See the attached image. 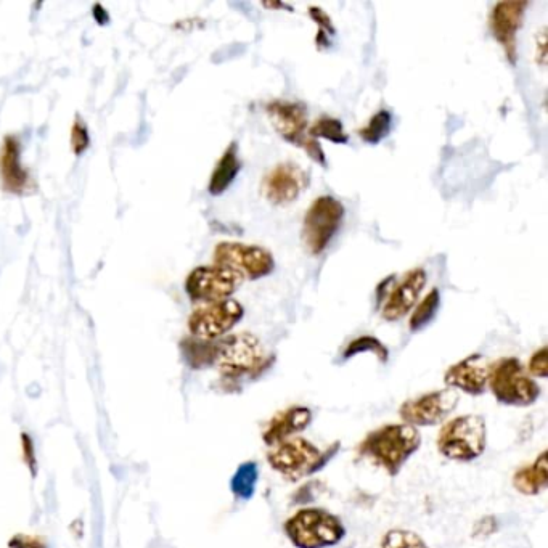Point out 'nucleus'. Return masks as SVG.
<instances>
[{"instance_id":"obj_1","label":"nucleus","mask_w":548,"mask_h":548,"mask_svg":"<svg viewBox=\"0 0 548 548\" xmlns=\"http://www.w3.org/2000/svg\"><path fill=\"white\" fill-rule=\"evenodd\" d=\"M420 447L422 434L415 426L391 423L367 434L357 446V455L396 476Z\"/></svg>"},{"instance_id":"obj_2","label":"nucleus","mask_w":548,"mask_h":548,"mask_svg":"<svg viewBox=\"0 0 548 548\" xmlns=\"http://www.w3.org/2000/svg\"><path fill=\"white\" fill-rule=\"evenodd\" d=\"M274 357L267 356L258 336L235 333L217 341L216 365L224 381L258 378L269 369Z\"/></svg>"},{"instance_id":"obj_3","label":"nucleus","mask_w":548,"mask_h":548,"mask_svg":"<svg viewBox=\"0 0 548 548\" xmlns=\"http://www.w3.org/2000/svg\"><path fill=\"white\" fill-rule=\"evenodd\" d=\"M338 450L340 442L320 450L307 439L291 438L270 447L267 462L283 478L298 481L322 470L338 454Z\"/></svg>"},{"instance_id":"obj_4","label":"nucleus","mask_w":548,"mask_h":548,"mask_svg":"<svg viewBox=\"0 0 548 548\" xmlns=\"http://www.w3.org/2000/svg\"><path fill=\"white\" fill-rule=\"evenodd\" d=\"M283 531L296 548H328L340 544L346 528L325 508L304 507L285 521Z\"/></svg>"},{"instance_id":"obj_5","label":"nucleus","mask_w":548,"mask_h":548,"mask_svg":"<svg viewBox=\"0 0 548 548\" xmlns=\"http://www.w3.org/2000/svg\"><path fill=\"white\" fill-rule=\"evenodd\" d=\"M487 386L497 402L510 407H529L540 397V386L532 380L518 357H502L489 365Z\"/></svg>"},{"instance_id":"obj_6","label":"nucleus","mask_w":548,"mask_h":548,"mask_svg":"<svg viewBox=\"0 0 548 548\" xmlns=\"http://www.w3.org/2000/svg\"><path fill=\"white\" fill-rule=\"evenodd\" d=\"M439 454L454 462L479 459L487 446L486 420L479 415H460L442 426L438 434Z\"/></svg>"},{"instance_id":"obj_7","label":"nucleus","mask_w":548,"mask_h":548,"mask_svg":"<svg viewBox=\"0 0 548 548\" xmlns=\"http://www.w3.org/2000/svg\"><path fill=\"white\" fill-rule=\"evenodd\" d=\"M266 113L275 131L282 135L288 144L303 148L311 160L327 168V156L319 140L312 139L307 134V108L304 103L290 100H274L266 105Z\"/></svg>"},{"instance_id":"obj_8","label":"nucleus","mask_w":548,"mask_h":548,"mask_svg":"<svg viewBox=\"0 0 548 548\" xmlns=\"http://www.w3.org/2000/svg\"><path fill=\"white\" fill-rule=\"evenodd\" d=\"M346 209L340 200L324 195L312 201L303 222V242L312 256H320L327 250L333 238L340 232Z\"/></svg>"},{"instance_id":"obj_9","label":"nucleus","mask_w":548,"mask_h":548,"mask_svg":"<svg viewBox=\"0 0 548 548\" xmlns=\"http://www.w3.org/2000/svg\"><path fill=\"white\" fill-rule=\"evenodd\" d=\"M214 266L240 275L243 280L264 279L275 269L274 256L266 248L238 242L217 243L213 253Z\"/></svg>"},{"instance_id":"obj_10","label":"nucleus","mask_w":548,"mask_h":548,"mask_svg":"<svg viewBox=\"0 0 548 548\" xmlns=\"http://www.w3.org/2000/svg\"><path fill=\"white\" fill-rule=\"evenodd\" d=\"M245 309L242 304L229 298L217 303L197 307L189 317V330L193 338L217 341L232 332L242 322Z\"/></svg>"},{"instance_id":"obj_11","label":"nucleus","mask_w":548,"mask_h":548,"mask_svg":"<svg viewBox=\"0 0 548 548\" xmlns=\"http://www.w3.org/2000/svg\"><path fill=\"white\" fill-rule=\"evenodd\" d=\"M240 275L219 266H201L193 269L185 280V291L192 301L217 303L234 295L242 285Z\"/></svg>"},{"instance_id":"obj_12","label":"nucleus","mask_w":548,"mask_h":548,"mask_svg":"<svg viewBox=\"0 0 548 548\" xmlns=\"http://www.w3.org/2000/svg\"><path fill=\"white\" fill-rule=\"evenodd\" d=\"M459 401V394L454 389H439L405 401L399 409V417L402 423L415 428L438 425L454 412Z\"/></svg>"},{"instance_id":"obj_13","label":"nucleus","mask_w":548,"mask_h":548,"mask_svg":"<svg viewBox=\"0 0 548 548\" xmlns=\"http://www.w3.org/2000/svg\"><path fill=\"white\" fill-rule=\"evenodd\" d=\"M311 177L296 163H280L262 179L261 192L270 205L287 206L301 197Z\"/></svg>"},{"instance_id":"obj_14","label":"nucleus","mask_w":548,"mask_h":548,"mask_svg":"<svg viewBox=\"0 0 548 548\" xmlns=\"http://www.w3.org/2000/svg\"><path fill=\"white\" fill-rule=\"evenodd\" d=\"M528 2L516 0V2H499L494 5L491 17H489V28L495 41L499 42L504 49L510 65H516L518 60V33L524 23V13L528 9Z\"/></svg>"},{"instance_id":"obj_15","label":"nucleus","mask_w":548,"mask_h":548,"mask_svg":"<svg viewBox=\"0 0 548 548\" xmlns=\"http://www.w3.org/2000/svg\"><path fill=\"white\" fill-rule=\"evenodd\" d=\"M426 287V272L423 269L410 270L401 282L397 283L381 307V315L388 322L404 319L418 303Z\"/></svg>"},{"instance_id":"obj_16","label":"nucleus","mask_w":548,"mask_h":548,"mask_svg":"<svg viewBox=\"0 0 548 548\" xmlns=\"http://www.w3.org/2000/svg\"><path fill=\"white\" fill-rule=\"evenodd\" d=\"M489 364L483 354H471L457 364L450 365L444 375L449 389H459L470 396H481L487 388Z\"/></svg>"},{"instance_id":"obj_17","label":"nucleus","mask_w":548,"mask_h":548,"mask_svg":"<svg viewBox=\"0 0 548 548\" xmlns=\"http://www.w3.org/2000/svg\"><path fill=\"white\" fill-rule=\"evenodd\" d=\"M314 414L306 405H290L287 409L280 410L267 422L262 431V441L272 447L279 442L295 438L296 434L303 433L309 428Z\"/></svg>"},{"instance_id":"obj_18","label":"nucleus","mask_w":548,"mask_h":548,"mask_svg":"<svg viewBox=\"0 0 548 548\" xmlns=\"http://www.w3.org/2000/svg\"><path fill=\"white\" fill-rule=\"evenodd\" d=\"M0 182L7 192L25 193L29 189V172L21 163L20 140L7 135L0 147Z\"/></svg>"},{"instance_id":"obj_19","label":"nucleus","mask_w":548,"mask_h":548,"mask_svg":"<svg viewBox=\"0 0 548 548\" xmlns=\"http://www.w3.org/2000/svg\"><path fill=\"white\" fill-rule=\"evenodd\" d=\"M547 450H542L534 462L518 468L513 475V487L523 495L542 494L548 487Z\"/></svg>"},{"instance_id":"obj_20","label":"nucleus","mask_w":548,"mask_h":548,"mask_svg":"<svg viewBox=\"0 0 548 548\" xmlns=\"http://www.w3.org/2000/svg\"><path fill=\"white\" fill-rule=\"evenodd\" d=\"M242 171V160L238 156L237 142H232L225 150L221 160L217 161L211 179H209L208 190L213 197H219L225 190L230 189L238 174Z\"/></svg>"},{"instance_id":"obj_21","label":"nucleus","mask_w":548,"mask_h":548,"mask_svg":"<svg viewBox=\"0 0 548 548\" xmlns=\"http://www.w3.org/2000/svg\"><path fill=\"white\" fill-rule=\"evenodd\" d=\"M180 349L190 369H208L216 362L217 341H203L192 336L180 343Z\"/></svg>"},{"instance_id":"obj_22","label":"nucleus","mask_w":548,"mask_h":548,"mask_svg":"<svg viewBox=\"0 0 548 548\" xmlns=\"http://www.w3.org/2000/svg\"><path fill=\"white\" fill-rule=\"evenodd\" d=\"M259 481L258 463L245 462L237 468L235 475L230 479V491L237 499L250 500L256 492Z\"/></svg>"},{"instance_id":"obj_23","label":"nucleus","mask_w":548,"mask_h":548,"mask_svg":"<svg viewBox=\"0 0 548 548\" xmlns=\"http://www.w3.org/2000/svg\"><path fill=\"white\" fill-rule=\"evenodd\" d=\"M439 306H441V293H439L438 288H433V290L418 303V306L415 307L414 312L410 315V330H412V332H420L423 328L428 327V325L433 322L436 314H438Z\"/></svg>"},{"instance_id":"obj_24","label":"nucleus","mask_w":548,"mask_h":548,"mask_svg":"<svg viewBox=\"0 0 548 548\" xmlns=\"http://www.w3.org/2000/svg\"><path fill=\"white\" fill-rule=\"evenodd\" d=\"M393 131V115L391 111L380 110L372 116L369 123L364 127H360V139L364 140L365 144L378 145L388 137Z\"/></svg>"},{"instance_id":"obj_25","label":"nucleus","mask_w":548,"mask_h":548,"mask_svg":"<svg viewBox=\"0 0 548 548\" xmlns=\"http://www.w3.org/2000/svg\"><path fill=\"white\" fill-rule=\"evenodd\" d=\"M309 137L312 139H327L332 144L346 145L349 142L348 132L344 131L343 123L340 119L330 118V116H322L317 119L309 131H307Z\"/></svg>"},{"instance_id":"obj_26","label":"nucleus","mask_w":548,"mask_h":548,"mask_svg":"<svg viewBox=\"0 0 548 548\" xmlns=\"http://www.w3.org/2000/svg\"><path fill=\"white\" fill-rule=\"evenodd\" d=\"M362 352H372L383 364L388 362L389 359V351L385 344L381 343L375 336L370 335L359 336L356 340H352L344 349L343 359H351V357L359 356Z\"/></svg>"},{"instance_id":"obj_27","label":"nucleus","mask_w":548,"mask_h":548,"mask_svg":"<svg viewBox=\"0 0 548 548\" xmlns=\"http://www.w3.org/2000/svg\"><path fill=\"white\" fill-rule=\"evenodd\" d=\"M380 548H430L422 536L409 529H391L380 542Z\"/></svg>"},{"instance_id":"obj_28","label":"nucleus","mask_w":548,"mask_h":548,"mask_svg":"<svg viewBox=\"0 0 548 548\" xmlns=\"http://www.w3.org/2000/svg\"><path fill=\"white\" fill-rule=\"evenodd\" d=\"M71 147L76 155H82L90 147L89 129L82 119H76L71 129Z\"/></svg>"},{"instance_id":"obj_29","label":"nucleus","mask_w":548,"mask_h":548,"mask_svg":"<svg viewBox=\"0 0 548 548\" xmlns=\"http://www.w3.org/2000/svg\"><path fill=\"white\" fill-rule=\"evenodd\" d=\"M21 455H23V462H25L26 468L33 478H36L37 471H39V460H37L36 446L34 441L28 433H21Z\"/></svg>"},{"instance_id":"obj_30","label":"nucleus","mask_w":548,"mask_h":548,"mask_svg":"<svg viewBox=\"0 0 548 548\" xmlns=\"http://www.w3.org/2000/svg\"><path fill=\"white\" fill-rule=\"evenodd\" d=\"M528 372L531 377L547 378L548 375V349L547 346L537 349L529 359Z\"/></svg>"},{"instance_id":"obj_31","label":"nucleus","mask_w":548,"mask_h":548,"mask_svg":"<svg viewBox=\"0 0 548 548\" xmlns=\"http://www.w3.org/2000/svg\"><path fill=\"white\" fill-rule=\"evenodd\" d=\"M9 548H49V545L42 537L20 532L9 540Z\"/></svg>"},{"instance_id":"obj_32","label":"nucleus","mask_w":548,"mask_h":548,"mask_svg":"<svg viewBox=\"0 0 548 548\" xmlns=\"http://www.w3.org/2000/svg\"><path fill=\"white\" fill-rule=\"evenodd\" d=\"M309 15L312 20L320 26V33L335 34V26H333L332 18L328 17V13L320 7H309Z\"/></svg>"},{"instance_id":"obj_33","label":"nucleus","mask_w":548,"mask_h":548,"mask_svg":"<svg viewBox=\"0 0 548 548\" xmlns=\"http://www.w3.org/2000/svg\"><path fill=\"white\" fill-rule=\"evenodd\" d=\"M497 528L495 518L492 516H486L483 520H479L475 526V536H491L492 532Z\"/></svg>"}]
</instances>
